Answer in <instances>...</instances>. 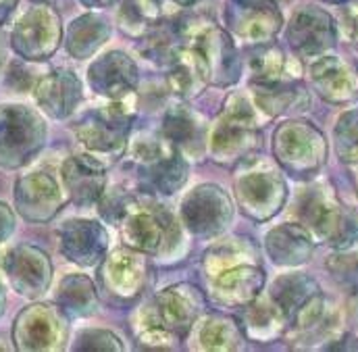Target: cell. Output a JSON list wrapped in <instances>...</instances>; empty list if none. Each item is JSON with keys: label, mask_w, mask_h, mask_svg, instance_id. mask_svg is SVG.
<instances>
[{"label": "cell", "mask_w": 358, "mask_h": 352, "mask_svg": "<svg viewBox=\"0 0 358 352\" xmlns=\"http://www.w3.org/2000/svg\"><path fill=\"white\" fill-rule=\"evenodd\" d=\"M202 82L229 86L240 78V61L231 38L215 23L192 21L183 25V50Z\"/></svg>", "instance_id": "1"}, {"label": "cell", "mask_w": 358, "mask_h": 352, "mask_svg": "<svg viewBox=\"0 0 358 352\" xmlns=\"http://www.w3.org/2000/svg\"><path fill=\"white\" fill-rule=\"evenodd\" d=\"M46 140L42 117L23 104L0 106V167L17 169L40 153Z\"/></svg>", "instance_id": "2"}, {"label": "cell", "mask_w": 358, "mask_h": 352, "mask_svg": "<svg viewBox=\"0 0 358 352\" xmlns=\"http://www.w3.org/2000/svg\"><path fill=\"white\" fill-rule=\"evenodd\" d=\"M131 159L138 165L140 181L150 192L173 194L187 177V165L169 140L142 138L131 148Z\"/></svg>", "instance_id": "3"}, {"label": "cell", "mask_w": 358, "mask_h": 352, "mask_svg": "<svg viewBox=\"0 0 358 352\" xmlns=\"http://www.w3.org/2000/svg\"><path fill=\"white\" fill-rule=\"evenodd\" d=\"M298 215L306 227L334 246L344 248L358 238L357 217L321 188L308 190L302 196Z\"/></svg>", "instance_id": "4"}, {"label": "cell", "mask_w": 358, "mask_h": 352, "mask_svg": "<svg viewBox=\"0 0 358 352\" xmlns=\"http://www.w3.org/2000/svg\"><path fill=\"white\" fill-rule=\"evenodd\" d=\"M134 111L121 100H117L110 106H100L88 113L76 127V134L80 142L100 155H119L125 144L131 129Z\"/></svg>", "instance_id": "5"}, {"label": "cell", "mask_w": 358, "mask_h": 352, "mask_svg": "<svg viewBox=\"0 0 358 352\" xmlns=\"http://www.w3.org/2000/svg\"><path fill=\"white\" fill-rule=\"evenodd\" d=\"M257 140V121L246 98L234 96L217 121L210 136V153L219 163L238 161L252 148Z\"/></svg>", "instance_id": "6"}, {"label": "cell", "mask_w": 358, "mask_h": 352, "mask_svg": "<svg viewBox=\"0 0 358 352\" xmlns=\"http://www.w3.org/2000/svg\"><path fill=\"white\" fill-rule=\"evenodd\" d=\"M277 161L294 176L315 174L325 159V140L310 123H285L275 134Z\"/></svg>", "instance_id": "7"}, {"label": "cell", "mask_w": 358, "mask_h": 352, "mask_svg": "<svg viewBox=\"0 0 358 352\" xmlns=\"http://www.w3.org/2000/svg\"><path fill=\"white\" fill-rule=\"evenodd\" d=\"M204 311L202 294L189 286L179 283L163 290L152 307L146 311L144 328H165L178 338H185L189 330L196 325L200 313Z\"/></svg>", "instance_id": "8"}, {"label": "cell", "mask_w": 358, "mask_h": 352, "mask_svg": "<svg viewBox=\"0 0 358 352\" xmlns=\"http://www.w3.org/2000/svg\"><path fill=\"white\" fill-rule=\"evenodd\" d=\"M63 27L59 15L42 4L27 10L15 25L10 42L19 57L25 61H44L48 59L61 42Z\"/></svg>", "instance_id": "9"}, {"label": "cell", "mask_w": 358, "mask_h": 352, "mask_svg": "<svg viewBox=\"0 0 358 352\" xmlns=\"http://www.w3.org/2000/svg\"><path fill=\"white\" fill-rule=\"evenodd\" d=\"M67 334L65 315L48 304L23 309L13 325V340L19 351H57Z\"/></svg>", "instance_id": "10"}, {"label": "cell", "mask_w": 358, "mask_h": 352, "mask_svg": "<svg viewBox=\"0 0 358 352\" xmlns=\"http://www.w3.org/2000/svg\"><path fill=\"white\" fill-rule=\"evenodd\" d=\"M234 206L229 196L213 185L202 183L194 188L181 202V221L196 236H217L231 221Z\"/></svg>", "instance_id": "11"}, {"label": "cell", "mask_w": 358, "mask_h": 352, "mask_svg": "<svg viewBox=\"0 0 358 352\" xmlns=\"http://www.w3.org/2000/svg\"><path fill=\"white\" fill-rule=\"evenodd\" d=\"M121 223L125 244L144 255L163 253V248L178 236L176 221L161 209H142L134 204Z\"/></svg>", "instance_id": "12"}, {"label": "cell", "mask_w": 358, "mask_h": 352, "mask_svg": "<svg viewBox=\"0 0 358 352\" xmlns=\"http://www.w3.org/2000/svg\"><path fill=\"white\" fill-rule=\"evenodd\" d=\"M227 27L242 40L263 44L281 27V13L275 0H227Z\"/></svg>", "instance_id": "13"}, {"label": "cell", "mask_w": 358, "mask_h": 352, "mask_svg": "<svg viewBox=\"0 0 358 352\" xmlns=\"http://www.w3.org/2000/svg\"><path fill=\"white\" fill-rule=\"evenodd\" d=\"M2 267L10 286L27 298L42 296L52 279V265L48 255L29 244L15 246L4 257Z\"/></svg>", "instance_id": "14"}, {"label": "cell", "mask_w": 358, "mask_h": 352, "mask_svg": "<svg viewBox=\"0 0 358 352\" xmlns=\"http://www.w3.org/2000/svg\"><path fill=\"white\" fill-rule=\"evenodd\" d=\"M148 267L144 261V253H138L134 248H121L115 251L100 271V281H102V290L121 302H131L134 298L140 296L144 283H146V275Z\"/></svg>", "instance_id": "15"}, {"label": "cell", "mask_w": 358, "mask_h": 352, "mask_svg": "<svg viewBox=\"0 0 358 352\" xmlns=\"http://www.w3.org/2000/svg\"><path fill=\"white\" fill-rule=\"evenodd\" d=\"M15 206L23 219L31 223H44L61 211L63 194L55 177L44 171H36L17 179Z\"/></svg>", "instance_id": "16"}, {"label": "cell", "mask_w": 358, "mask_h": 352, "mask_svg": "<svg viewBox=\"0 0 358 352\" xmlns=\"http://www.w3.org/2000/svg\"><path fill=\"white\" fill-rule=\"evenodd\" d=\"M287 40L300 57L321 55L336 44L334 19L315 6L300 8L287 25Z\"/></svg>", "instance_id": "17"}, {"label": "cell", "mask_w": 358, "mask_h": 352, "mask_svg": "<svg viewBox=\"0 0 358 352\" xmlns=\"http://www.w3.org/2000/svg\"><path fill=\"white\" fill-rule=\"evenodd\" d=\"M240 206L252 219L273 217L285 200V183L277 174H246L236 181Z\"/></svg>", "instance_id": "18"}, {"label": "cell", "mask_w": 358, "mask_h": 352, "mask_svg": "<svg viewBox=\"0 0 358 352\" xmlns=\"http://www.w3.org/2000/svg\"><path fill=\"white\" fill-rule=\"evenodd\" d=\"M88 80L96 94L121 100L136 90L138 67L125 52L113 50L96 59V63L90 67Z\"/></svg>", "instance_id": "19"}, {"label": "cell", "mask_w": 358, "mask_h": 352, "mask_svg": "<svg viewBox=\"0 0 358 352\" xmlns=\"http://www.w3.org/2000/svg\"><path fill=\"white\" fill-rule=\"evenodd\" d=\"M108 246L106 230L88 219L67 221L61 230V253L82 267L100 263Z\"/></svg>", "instance_id": "20"}, {"label": "cell", "mask_w": 358, "mask_h": 352, "mask_svg": "<svg viewBox=\"0 0 358 352\" xmlns=\"http://www.w3.org/2000/svg\"><path fill=\"white\" fill-rule=\"evenodd\" d=\"M34 96L48 117L65 119L78 108L82 100V84L73 71L57 69L36 82Z\"/></svg>", "instance_id": "21"}, {"label": "cell", "mask_w": 358, "mask_h": 352, "mask_svg": "<svg viewBox=\"0 0 358 352\" xmlns=\"http://www.w3.org/2000/svg\"><path fill=\"white\" fill-rule=\"evenodd\" d=\"M61 176L65 190L78 206L96 204L104 192V167L88 155L69 157L61 167Z\"/></svg>", "instance_id": "22"}, {"label": "cell", "mask_w": 358, "mask_h": 352, "mask_svg": "<svg viewBox=\"0 0 358 352\" xmlns=\"http://www.w3.org/2000/svg\"><path fill=\"white\" fill-rule=\"evenodd\" d=\"M265 283V273L257 267H229L210 277L213 296L221 304H248L252 302Z\"/></svg>", "instance_id": "23"}, {"label": "cell", "mask_w": 358, "mask_h": 352, "mask_svg": "<svg viewBox=\"0 0 358 352\" xmlns=\"http://www.w3.org/2000/svg\"><path fill=\"white\" fill-rule=\"evenodd\" d=\"M310 80L325 100L346 102L357 96L350 69L336 57H325L310 67Z\"/></svg>", "instance_id": "24"}, {"label": "cell", "mask_w": 358, "mask_h": 352, "mask_svg": "<svg viewBox=\"0 0 358 352\" xmlns=\"http://www.w3.org/2000/svg\"><path fill=\"white\" fill-rule=\"evenodd\" d=\"M267 251L277 265H300L308 261L313 242L298 225H281L267 236Z\"/></svg>", "instance_id": "25"}, {"label": "cell", "mask_w": 358, "mask_h": 352, "mask_svg": "<svg viewBox=\"0 0 358 352\" xmlns=\"http://www.w3.org/2000/svg\"><path fill=\"white\" fill-rule=\"evenodd\" d=\"M317 283L302 275V273H294V275H283L279 277L273 288H271V300L273 304L279 309V313L283 315V319H294V315L317 294Z\"/></svg>", "instance_id": "26"}, {"label": "cell", "mask_w": 358, "mask_h": 352, "mask_svg": "<svg viewBox=\"0 0 358 352\" xmlns=\"http://www.w3.org/2000/svg\"><path fill=\"white\" fill-rule=\"evenodd\" d=\"M144 55L159 65H176L183 50V25L176 21H157L146 34Z\"/></svg>", "instance_id": "27"}, {"label": "cell", "mask_w": 358, "mask_h": 352, "mask_svg": "<svg viewBox=\"0 0 358 352\" xmlns=\"http://www.w3.org/2000/svg\"><path fill=\"white\" fill-rule=\"evenodd\" d=\"M108 34L110 29L100 17L84 15L67 29V50L76 59H88L106 42Z\"/></svg>", "instance_id": "28"}, {"label": "cell", "mask_w": 358, "mask_h": 352, "mask_svg": "<svg viewBox=\"0 0 358 352\" xmlns=\"http://www.w3.org/2000/svg\"><path fill=\"white\" fill-rule=\"evenodd\" d=\"M57 302L71 317H88L96 311V288L86 275H67L59 286Z\"/></svg>", "instance_id": "29"}, {"label": "cell", "mask_w": 358, "mask_h": 352, "mask_svg": "<svg viewBox=\"0 0 358 352\" xmlns=\"http://www.w3.org/2000/svg\"><path fill=\"white\" fill-rule=\"evenodd\" d=\"M255 96L259 104L271 113H287V111H298V106H306V94L304 90L296 84H285V82H271V84H252Z\"/></svg>", "instance_id": "30"}, {"label": "cell", "mask_w": 358, "mask_h": 352, "mask_svg": "<svg viewBox=\"0 0 358 352\" xmlns=\"http://www.w3.org/2000/svg\"><path fill=\"white\" fill-rule=\"evenodd\" d=\"M240 330L234 319L225 315H213L200 323L198 346L202 351H234L240 344Z\"/></svg>", "instance_id": "31"}, {"label": "cell", "mask_w": 358, "mask_h": 352, "mask_svg": "<svg viewBox=\"0 0 358 352\" xmlns=\"http://www.w3.org/2000/svg\"><path fill=\"white\" fill-rule=\"evenodd\" d=\"M163 138L176 148H194L200 140V123L185 106H171L163 119Z\"/></svg>", "instance_id": "32"}, {"label": "cell", "mask_w": 358, "mask_h": 352, "mask_svg": "<svg viewBox=\"0 0 358 352\" xmlns=\"http://www.w3.org/2000/svg\"><path fill=\"white\" fill-rule=\"evenodd\" d=\"M161 17V0H123L119 8V25L131 34H146Z\"/></svg>", "instance_id": "33"}, {"label": "cell", "mask_w": 358, "mask_h": 352, "mask_svg": "<svg viewBox=\"0 0 358 352\" xmlns=\"http://www.w3.org/2000/svg\"><path fill=\"white\" fill-rule=\"evenodd\" d=\"M283 63H285V59H283L281 48L263 42V46H259L250 52V67L255 73L252 84L279 82L281 71H283Z\"/></svg>", "instance_id": "34"}, {"label": "cell", "mask_w": 358, "mask_h": 352, "mask_svg": "<svg viewBox=\"0 0 358 352\" xmlns=\"http://www.w3.org/2000/svg\"><path fill=\"white\" fill-rule=\"evenodd\" d=\"M246 246H244V240H225V242L217 244L204 257L206 273L213 277V275H217V273H221V271H225L229 267H236V263L246 255Z\"/></svg>", "instance_id": "35"}, {"label": "cell", "mask_w": 358, "mask_h": 352, "mask_svg": "<svg viewBox=\"0 0 358 352\" xmlns=\"http://www.w3.org/2000/svg\"><path fill=\"white\" fill-rule=\"evenodd\" d=\"M338 153L344 161H358V111L346 113L336 127Z\"/></svg>", "instance_id": "36"}, {"label": "cell", "mask_w": 358, "mask_h": 352, "mask_svg": "<svg viewBox=\"0 0 358 352\" xmlns=\"http://www.w3.org/2000/svg\"><path fill=\"white\" fill-rule=\"evenodd\" d=\"M100 200H102V202H100V213H102V217H104L106 221H110V223L123 221L125 215L129 213V209L136 204V202L131 200V196H129L125 190H119V188L110 190L108 194L102 192Z\"/></svg>", "instance_id": "37"}, {"label": "cell", "mask_w": 358, "mask_h": 352, "mask_svg": "<svg viewBox=\"0 0 358 352\" xmlns=\"http://www.w3.org/2000/svg\"><path fill=\"white\" fill-rule=\"evenodd\" d=\"M196 80H200V78L194 71V67L189 63H183L179 59V63L173 65L167 82H169V88H171V92L176 96H179V98H189L196 92Z\"/></svg>", "instance_id": "38"}, {"label": "cell", "mask_w": 358, "mask_h": 352, "mask_svg": "<svg viewBox=\"0 0 358 352\" xmlns=\"http://www.w3.org/2000/svg\"><path fill=\"white\" fill-rule=\"evenodd\" d=\"M329 269L344 288H348L352 294H358V255L334 257V261H329Z\"/></svg>", "instance_id": "39"}, {"label": "cell", "mask_w": 358, "mask_h": 352, "mask_svg": "<svg viewBox=\"0 0 358 352\" xmlns=\"http://www.w3.org/2000/svg\"><path fill=\"white\" fill-rule=\"evenodd\" d=\"M73 349L76 351H123L119 338L104 330H90V332L80 334L78 344Z\"/></svg>", "instance_id": "40"}, {"label": "cell", "mask_w": 358, "mask_h": 352, "mask_svg": "<svg viewBox=\"0 0 358 352\" xmlns=\"http://www.w3.org/2000/svg\"><path fill=\"white\" fill-rule=\"evenodd\" d=\"M36 82H38V78L29 69L27 63H21V61L10 63V67L6 71V84L10 88L17 90V92H27V90H31L36 86Z\"/></svg>", "instance_id": "41"}, {"label": "cell", "mask_w": 358, "mask_h": 352, "mask_svg": "<svg viewBox=\"0 0 358 352\" xmlns=\"http://www.w3.org/2000/svg\"><path fill=\"white\" fill-rule=\"evenodd\" d=\"M13 230H15V215L4 202H0V242H4L13 234Z\"/></svg>", "instance_id": "42"}, {"label": "cell", "mask_w": 358, "mask_h": 352, "mask_svg": "<svg viewBox=\"0 0 358 352\" xmlns=\"http://www.w3.org/2000/svg\"><path fill=\"white\" fill-rule=\"evenodd\" d=\"M344 25H346L348 38L352 40V44L358 48V4L348 6L344 10Z\"/></svg>", "instance_id": "43"}, {"label": "cell", "mask_w": 358, "mask_h": 352, "mask_svg": "<svg viewBox=\"0 0 358 352\" xmlns=\"http://www.w3.org/2000/svg\"><path fill=\"white\" fill-rule=\"evenodd\" d=\"M17 0H0V23L10 15V10L15 8Z\"/></svg>", "instance_id": "44"}, {"label": "cell", "mask_w": 358, "mask_h": 352, "mask_svg": "<svg viewBox=\"0 0 358 352\" xmlns=\"http://www.w3.org/2000/svg\"><path fill=\"white\" fill-rule=\"evenodd\" d=\"M86 6H94V8H102V6H110L115 0H82Z\"/></svg>", "instance_id": "45"}, {"label": "cell", "mask_w": 358, "mask_h": 352, "mask_svg": "<svg viewBox=\"0 0 358 352\" xmlns=\"http://www.w3.org/2000/svg\"><path fill=\"white\" fill-rule=\"evenodd\" d=\"M4 304H6V296H4V288H2V283H0V317H2V313H4Z\"/></svg>", "instance_id": "46"}, {"label": "cell", "mask_w": 358, "mask_h": 352, "mask_svg": "<svg viewBox=\"0 0 358 352\" xmlns=\"http://www.w3.org/2000/svg\"><path fill=\"white\" fill-rule=\"evenodd\" d=\"M178 4H181V6H189V4H194V2H198V0H176Z\"/></svg>", "instance_id": "47"}, {"label": "cell", "mask_w": 358, "mask_h": 352, "mask_svg": "<svg viewBox=\"0 0 358 352\" xmlns=\"http://www.w3.org/2000/svg\"><path fill=\"white\" fill-rule=\"evenodd\" d=\"M34 2H42V4H48V2H52V0H34Z\"/></svg>", "instance_id": "48"}, {"label": "cell", "mask_w": 358, "mask_h": 352, "mask_svg": "<svg viewBox=\"0 0 358 352\" xmlns=\"http://www.w3.org/2000/svg\"><path fill=\"white\" fill-rule=\"evenodd\" d=\"M0 71H2V55H0Z\"/></svg>", "instance_id": "49"}, {"label": "cell", "mask_w": 358, "mask_h": 352, "mask_svg": "<svg viewBox=\"0 0 358 352\" xmlns=\"http://www.w3.org/2000/svg\"><path fill=\"white\" fill-rule=\"evenodd\" d=\"M329 2H344V0H329Z\"/></svg>", "instance_id": "50"}]
</instances>
